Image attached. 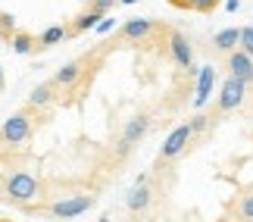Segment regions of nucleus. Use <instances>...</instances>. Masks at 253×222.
<instances>
[{
    "label": "nucleus",
    "instance_id": "f257e3e1",
    "mask_svg": "<svg viewBox=\"0 0 253 222\" xmlns=\"http://www.w3.org/2000/svg\"><path fill=\"white\" fill-rule=\"evenodd\" d=\"M3 200L6 204H16V207H32L35 197H41V181H38L32 172L25 169H16L3 178Z\"/></svg>",
    "mask_w": 253,
    "mask_h": 222
},
{
    "label": "nucleus",
    "instance_id": "f03ea898",
    "mask_svg": "<svg viewBox=\"0 0 253 222\" xmlns=\"http://www.w3.org/2000/svg\"><path fill=\"white\" fill-rule=\"evenodd\" d=\"M32 132H35V107H25L0 125V141L9 144V147H22L32 138Z\"/></svg>",
    "mask_w": 253,
    "mask_h": 222
},
{
    "label": "nucleus",
    "instance_id": "7ed1b4c3",
    "mask_svg": "<svg viewBox=\"0 0 253 222\" xmlns=\"http://www.w3.org/2000/svg\"><path fill=\"white\" fill-rule=\"evenodd\" d=\"M194 138V132H191V122H184V125H178L166 141H163V147H160V157H157V166L163 169L166 163H172V160H178L181 153H184V147H188V141Z\"/></svg>",
    "mask_w": 253,
    "mask_h": 222
},
{
    "label": "nucleus",
    "instance_id": "20e7f679",
    "mask_svg": "<svg viewBox=\"0 0 253 222\" xmlns=\"http://www.w3.org/2000/svg\"><path fill=\"white\" fill-rule=\"evenodd\" d=\"M94 207V194H75V197H66V200H56V204H50L44 210L50 219H75L87 213V210Z\"/></svg>",
    "mask_w": 253,
    "mask_h": 222
},
{
    "label": "nucleus",
    "instance_id": "39448f33",
    "mask_svg": "<svg viewBox=\"0 0 253 222\" xmlns=\"http://www.w3.org/2000/svg\"><path fill=\"white\" fill-rule=\"evenodd\" d=\"M247 97V85L235 79V75H228L225 82H222V88H219V103H216V110L219 113H231V110H238L241 103H244Z\"/></svg>",
    "mask_w": 253,
    "mask_h": 222
},
{
    "label": "nucleus",
    "instance_id": "423d86ee",
    "mask_svg": "<svg viewBox=\"0 0 253 222\" xmlns=\"http://www.w3.org/2000/svg\"><path fill=\"white\" fill-rule=\"evenodd\" d=\"M166 38H169V53H172V60L181 66V69H194V50H191V41H188V35H181V32H175V28H166Z\"/></svg>",
    "mask_w": 253,
    "mask_h": 222
},
{
    "label": "nucleus",
    "instance_id": "0eeeda50",
    "mask_svg": "<svg viewBox=\"0 0 253 222\" xmlns=\"http://www.w3.org/2000/svg\"><path fill=\"white\" fill-rule=\"evenodd\" d=\"M225 69H228V75H235V79H241L250 88L253 85V56L247 53V50H231L228 56H225Z\"/></svg>",
    "mask_w": 253,
    "mask_h": 222
},
{
    "label": "nucleus",
    "instance_id": "6e6552de",
    "mask_svg": "<svg viewBox=\"0 0 253 222\" xmlns=\"http://www.w3.org/2000/svg\"><path fill=\"white\" fill-rule=\"evenodd\" d=\"M84 66H87V56L60 66V69H56V75H53V82L60 85V88H75V82H79L82 75H84Z\"/></svg>",
    "mask_w": 253,
    "mask_h": 222
},
{
    "label": "nucleus",
    "instance_id": "1a4fd4ad",
    "mask_svg": "<svg viewBox=\"0 0 253 222\" xmlns=\"http://www.w3.org/2000/svg\"><path fill=\"white\" fill-rule=\"evenodd\" d=\"M56 88H60V85H56L53 79H50V82H41L32 94H28V107H35V110H47V107H50V103L56 100Z\"/></svg>",
    "mask_w": 253,
    "mask_h": 222
},
{
    "label": "nucleus",
    "instance_id": "9d476101",
    "mask_svg": "<svg viewBox=\"0 0 253 222\" xmlns=\"http://www.w3.org/2000/svg\"><path fill=\"white\" fill-rule=\"evenodd\" d=\"M150 200H153V191L147 188V181H138V185L131 188V194H128V200H125V207H128L131 213H147Z\"/></svg>",
    "mask_w": 253,
    "mask_h": 222
},
{
    "label": "nucleus",
    "instance_id": "9b49d317",
    "mask_svg": "<svg viewBox=\"0 0 253 222\" xmlns=\"http://www.w3.org/2000/svg\"><path fill=\"white\" fill-rule=\"evenodd\" d=\"M163 28L160 22H150V19H131V22L122 25V38H128V41H144L150 32H157Z\"/></svg>",
    "mask_w": 253,
    "mask_h": 222
},
{
    "label": "nucleus",
    "instance_id": "f8f14e48",
    "mask_svg": "<svg viewBox=\"0 0 253 222\" xmlns=\"http://www.w3.org/2000/svg\"><path fill=\"white\" fill-rule=\"evenodd\" d=\"M212 47L219 53H231L241 47V28H222V32L212 35Z\"/></svg>",
    "mask_w": 253,
    "mask_h": 222
},
{
    "label": "nucleus",
    "instance_id": "ddd939ff",
    "mask_svg": "<svg viewBox=\"0 0 253 222\" xmlns=\"http://www.w3.org/2000/svg\"><path fill=\"white\" fill-rule=\"evenodd\" d=\"M9 47H13V53L19 56H28V53H38L41 47H38V38L35 35H28V32H13V38H9Z\"/></svg>",
    "mask_w": 253,
    "mask_h": 222
},
{
    "label": "nucleus",
    "instance_id": "4468645a",
    "mask_svg": "<svg viewBox=\"0 0 253 222\" xmlns=\"http://www.w3.org/2000/svg\"><path fill=\"white\" fill-rule=\"evenodd\" d=\"M72 38V28L69 25H50V28H44L41 35H38V47H53V44H60V41H69Z\"/></svg>",
    "mask_w": 253,
    "mask_h": 222
},
{
    "label": "nucleus",
    "instance_id": "2eb2a0df",
    "mask_svg": "<svg viewBox=\"0 0 253 222\" xmlns=\"http://www.w3.org/2000/svg\"><path fill=\"white\" fill-rule=\"evenodd\" d=\"M147 129H150V116H131L128 125H125V132H122V138L128 144H138L144 134H147Z\"/></svg>",
    "mask_w": 253,
    "mask_h": 222
},
{
    "label": "nucleus",
    "instance_id": "dca6fc26",
    "mask_svg": "<svg viewBox=\"0 0 253 222\" xmlns=\"http://www.w3.org/2000/svg\"><path fill=\"white\" fill-rule=\"evenodd\" d=\"M100 22H103V13H97V9L87 6V13H82V16L69 25V28H72V38H75V35H82V32H87V28H97Z\"/></svg>",
    "mask_w": 253,
    "mask_h": 222
},
{
    "label": "nucleus",
    "instance_id": "f3484780",
    "mask_svg": "<svg viewBox=\"0 0 253 222\" xmlns=\"http://www.w3.org/2000/svg\"><path fill=\"white\" fill-rule=\"evenodd\" d=\"M212 79H216L212 66H203V69H200V82H197V107L210 97V91H212Z\"/></svg>",
    "mask_w": 253,
    "mask_h": 222
},
{
    "label": "nucleus",
    "instance_id": "a211bd4d",
    "mask_svg": "<svg viewBox=\"0 0 253 222\" xmlns=\"http://www.w3.org/2000/svg\"><path fill=\"white\" fill-rule=\"evenodd\" d=\"M235 216L241 222H253V191H244L235 204Z\"/></svg>",
    "mask_w": 253,
    "mask_h": 222
},
{
    "label": "nucleus",
    "instance_id": "6ab92c4d",
    "mask_svg": "<svg viewBox=\"0 0 253 222\" xmlns=\"http://www.w3.org/2000/svg\"><path fill=\"white\" fill-rule=\"evenodd\" d=\"M210 119H212V113H197V116L191 119V132H194V138L210 129Z\"/></svg>",
    "mask_w": 253,
    "mask_h": 222
},
{
    "label": "nucleus",
    "instance_id": "aec40b11",
    "mask_svg": "<svg viewBox=\"0 0 253 222\" xmlns=\"http://www.w3.org/2000/svg\"><path fill=\"white\" fill-rule=\"evenodd\" d=\"M13 32H16V22L3 13V9H0V38H3V41H9V38H13Z\"/></svg>",
    "mask_w": 253,
    "mask_h": 222
},
{
    "label": "nucleus",
    "instance_id": "412c9836",
    "mask_svg": "<svg viewBox=\"0 0 253 222\" xmlns=\"http://www.w3.org/2000/svg\"><path fill=\"white\" fill-rule=\"evenodd\" d=\"M216 6L219 0H188V9H194V13H212Z\"/></svg>",
    "mask_w": 253,
    "mask_h": 222
},
{
    "label": "nucleus",
    "instance_id": "4be33fe9",
    "mask_svg": "<svg viewBox=\"0 0 253 222\" xmlns=\"http://www.w3.org/2000/svg\"><path fill=\"white\" fill-rule=\"evenodd\" d=\"M241 50H247L253 56V25H244L241 28Z\"/></svg>",
    "mask_w": 253,
    "mask_h": 222
},
{
    "label": "nucleus",
    "instance_id": "5701e85b",
    "mask_svg": "<svg viewBox=\"0 0 253 222\" xmlns=\"http://www.w3.org/2000/svg\"><path fill=\"white\" fill-rule=\"evenodd\" d=\"M116 6V0H91V9H97V13H110V9Z\"/></svg>",
    "mask_w": 253,
    "mask_h": 222
},
{
    "label": "nucleus",
    "instance_id": "b1692460",
    "mask_svg": "<svg viewBox=\"0 0 253 222\" xmlns=\"http://www.w3.org/2000/svg\"><path fill=\"white\" fill-rule=\"evenodd\" d=\"M113 28H116V19H110V16H106L103 22L97 25V32H113Z\"/></svg>",
    "mask_w": 253,
    "mask_h": 222
},
{
    "label": "nucleus",
    "instance_id": "393cba45",
    "mask_svg": "<svg viewBox=\"0 0 253 222\" xmlns=\"http://www.w3.org/2000/svg\"><path fill=\"white\" fill-rule=\"evenodd\" d=\"M225 9H228V13H235V9H238V0H225Z\"/></svg>",
    "mask_w": 253,
    "mask_h": 222
},
{
    "label": "nucleus",
    "instance_id": "a878e982",
    "mask_svg": "<svg viewBox=\"0 0 253 222\" xmlns=\"http://www.w3.org/2000/svg\"><path fill=\"white\" fill-rule=\"evenodd\" d=\"M0 91H3V72H0Z\"/></svg>",
    "mask_w": 253,
    "mask_h": 222
},
{
    "label": "nucleus",
    "instance_id": "bb28decb",
    "mask_svg": "<svg viewBox=\"0 0 253 222\" xmlns=\"http://www.w3.org/2000/svg\"><path fill=\"white\" fill-rule=\"evenodd\" d=\"M122 3H134V0H122Z\"/></svg>",
    "mask_w": 253,
    "mask_h": 222
}]
</instances>
